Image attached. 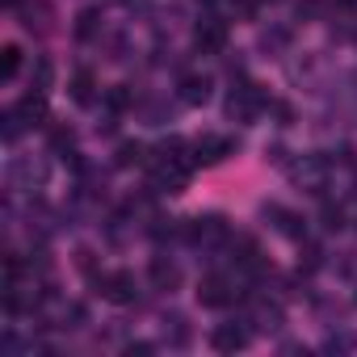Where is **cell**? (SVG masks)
Wrapping results in <instances>:
<instances>
[{
	"mask_svg": "<svg viewBox=\"0 0 357 357\" xmlns=\"http://www.w3.org/2000/svg\"><path fill=\"white\" fill-rule=\"evenodd\" d=\"M185 240L194 244V248H223L227 240H231V227H227V219L223 215H194L190 223H185Z\"/></svg>",
	"mask_w": 357,
	"mask_h": 357,
	"instance_id": "cell-1",
	"label": "cell"
},
{
	"mask_svg": "<svg viewBox=\"0 0 357 357\" xmlns=\"http://www.w3.org/2000/svg\"><path fill=\"white\" fill-rule=\"evenodd\" d=\"M261 109H265V93L252 84V80H244V84H236L231 93H227V118L231 122H257L261 118Z\"/></svg>",
	"mask_w": 357,
	"mask_h": 357,
	"instance_id": "cell-2",
	"label": "cell"
},
{
	"mask_svg": "<svg viewBox=\"0 0 357 357\" xmlns=\"http://www.w3.org/2000/svg\"><path fill=\"white\" fill-rule=\"evenodd\" d=\"M93 286H97L101 298H109V303H118V307H130V303L139 298V290H135V273H130V269L101 273V278H93Z\"/></svg>",
	"mask_w": 357,
	"mask_h": 357,
	"instance_id": "cell-3",
	"label": "cell"
},
{
	"mask_svg": "<svg viewBox=\"0 0 357 357\" xmlns=\"http://www.w3.org/2000/svg\"><path fill=\"white\" fill-rule=\"evenodd\" d=\"M194 164H223L227 155H236V139L231 135H202L194 147H190Z\"/></svg>",
	"mask_w": 357,
	"mask_h": 357,
	"instance_id": "cell-4",
	"label": "cell"
},
{
	"mask_svg": "<svg viewBox=\"0 0 357 357\" xmlns=\"http://www.w3.org/2000/svg\"><path fill=\"white\" fill-rule=\"evenodd\" d=\"M236 278H223V273H211V278H202L198 282V303L202 307H227V303H236Z\"/></svg>",
	"mask_w": 357,
	"mask_h": 357,
	"instance_id": "cell-5",
	"label": "cell"
},
{
	"mask_svg": "<svg viewBox=\"0 0 357 357\" xmlns=\"http://www.w3.org/2000/svg\"><path fill=\"white\" fill-rule=\"evenodd\" d=\"M223 47H227V22H223V17L198 22V30H194V51H198V55H219Z\"/></svg>",
	"mask_w": 357,
	"mask_h": 357,
	"instance_id": "cell-6",
	"label": "cell"
},
{
	"mask_svg": "<svg viewBox=\"0 0 357 357\" xmlns=\"http://www.w3.org/2000/svg\"><path fill=\"white\" fill-rule=\"evenodd\" d=\"M5 176H9V190H38L47 181V164L43 160H13Z\"/></svg>",
	"mask_w": 357,
	"mask_h": 357,
	"instance_id": "cell-7",
	"label": "cell"
},
{
	"mask_svg": "<svg viewBox=\"0 0 357 357\" xmlns=\"http://www.w3.org/2000/svg\"><path fill=\"white\" fill-rule=\"evenodd\" d=\"M290 176L303 185V190H324V181H328V164H324V155H303L298 164H290Z\"/></svg>",
	"mask_w": 357,
	"mask_h": 357,
	"instance_id": "cell-8",
	"label": "cell"
},
{
	"mask_svg": "<svg viewBox=\"0 0 357 357\" xmlns=\"http://www.w3.org/2000/svg\"><path fill=\"white\" fill-rule=\"evenodd\" d=\"M211 349H215V353H240V349H248V328L236 324V319L215 324V332H211Z\"/></svg>",
	"mask_w": 357,
	"mask_h": 357,
	"instance_id": "cell-9",
	"label": "cell"
},
{
	"mask_svg": "<svg viewBox=\"0 0 357 357\" xmlns=\"http://www.w3.org/2000/svg\"><path fill=\"white\" fill-rule=\"evenodd\" d=\"M261 215L273 223V231H282V236H290V240H303L307 236V227H303V219L294 215V211H286V206H278V202H265L261 206Z\"/></svg>",
	"mask_w": 357,
	"mask_h": 357,
	"instance_id": "cell-10",
	"label": "cell"
},
{
	"mask_svg": "<svg viewBox=\"0 0 357 357\" xmlns=\"http://www.w3.org/2000/svg\"><path fill=\"white\" fill-rule=\"evenodd\" d=\"M147 282H151V290H176V282H181V269H176V261L172 257H151V265H147Z\"/></svg>",
	"mask_w": 357,
	"mask_h": 357,
	"instance_id": "cell-11",
	"label": "cell"
},
{
	"mask_svg": "<svg viewBox=\"0 0 357 357\" xmlns=\"http://www.w3.org/2000/svg\"><path fill=\"white\" fill-rule=\"evenodd\" d=\"M211 76H181V84H176V97H181L185 105H206L211 101Z\"/></svg>",
	"mask_w": 357,
	"mask_h": 357,
	"instance_id": "cell-12",
	"label": "cell"
},
{
	"mask_svg": "<svg viewBox=\"0 0 357 357\" xmlns=\"http://www.w3.org/2000/svg\"><path fill=\"white\" fill-rule=\"evenodd\" d=\"M13 109L22 114V122H26V126H43V122H47V93L30 89V93H26Z\"/></svg>",
	"mask_w": 357,
	"mask_h": 357,
	"instance_id": "cell-13",
	"label": "cell"
},
{
	"mask_svg": "<svg viewBox=\"0 0 357 357\" xmlns=\"http://www.w3.org/2000/svg\"><path fill=\"white\" fill-rule=\"evenodd\" d=\"M22 26L30 34H47L51 30V5H47V0H34V5L26 0V5H22Z\"/></svg>",
	"mask_w": 357,
	"mask_h": 357,
	"instance_id": "cell-14",
	"label": "cell"
},
{
	"mask_svg": "<svg viewBox=\"0 0 357 357\" xmlns=\"http://www.w3.org/2000/svg\"><path fill=\"white\" fill-rule=\"evenodd\" d=\"M93 38H101V9L76 13V43H93Z\"/></svg>",
	"mask_w": 357,
	"mask_h": 357,
	"instance_id": "cell-15",
	"label": "cell"
},
{
	"mask_svg": "<svg viewBox=\"0 0 357 357\" xmlns=\"http://www.w3.org/2000/svg\"><path fill=\"white\" fill-rule=\"evenodd\" d=\"M93 97H97V80H93L89 68H80V72L72 76V101H76V105H93Z\"/></svg>",
	"mask_w": 357,
	"mask_h": 357,
	"instance_id": "cell-16",
	"label": "cell"
},
{
	"mask_svg": "<svg viewBox=\"0 0 357 357\" xmlns=\"http://www.w3.org/2000/svg\"><path fill=\"white\" fill-rule=\"evenodd\" d=\"M164 340L172 349H185L190 344V328H185V315H164Z\"/></svg>",
	"mask_w": 357,
	"mask_h": 357,
	"instance_id": "cell-17",
	"label": "cell"
},
{
	"mask_svg": "<svg viewBox=\"0 0 357 357\" xmlns=\"http://www.w3.org/2000/svg\"><path fill=\"white\" fill-rule=\"evenodd\" d=\"M114 164H118V168L147 164V155H143V143H122V147H118V155H114Z\"/></svg>",
	"mask_w": 357,
	"mask_h": 357,
	"instance_id": "cell-18",
	"label": "cell"
},
{
	"mask_svg": "<svg viewBox=\"0 0 357 357\" xmlns=\"http://www.w3.org/2000/svg\"><path fill=\"white\" fill-rule=\"evenodd\" d=\"M22 130H26L22 114H17V109H5V118H0V135H5V143H17Z\"/></svg>",
	"mask_w": 357,
	"mask_h": 357,
	"instance_id": "cell-19",
	"label": "cell"
},
{
	"mask_svg": "<svg viewBox=\"0 0 357 357\" xmlns=\"http://www.w3.org/2000/svg\"><path fill=\"white\" fill-rule=\"evenodd\" d=\"M51 80H55V63H51V59H38V63H34V76H30V89L47 93V89H51Z\"/></svg>",
	"mask_w": 357,
	"mask_h": 357,
	"instance_id": "cell-20",
	"label": "cell"
},
{
	"mask_svg": "<svg viewBox=\"0 0 357 357\" xmlns=\"http://www.w3.org/2000/svg\"><path fill=\"white\" fill-rule=\"evenodd\" d=\"M130 101H135V97H130V89H126V84H114V89L105 93V109H109V114L130 109Z\"/></svg>",
	"mask_w": 357,
	"mask_h": 357,
	"instance_id": "cell-21",
	"label": "cell"
},
{
	"mask_svg": "<svg viewBox=\"0 0 357 357\" xmlns=\"http://www.w3.org/2000/svg\"><path fill=\"white\" fill-rule=\"evenodd\" d=\"M17 68H22V51L17 47H5V51H0V80H13Z\"/></svg>",
	"mask_w": 357,
	"mask_h": 357,
	"instance_id": "cell-22",
	"label": "cell"
},
{
	"mask_svg": "<svg viewBox=\"0 0 357 357\" xmlns=\"http://www.w3.org/2000/svg\"><path fill=\"white\" fill-rule=\"evenodd\" d=\"M252 319H257V328H265V332H269V328H282V311H278V307H269V303H261Z\"/></svg>",
	"mask_w": 357,
	"mask_h": 357,
	"instance_id": "cell-23",
	"label": "cell"
},
{
	"mask_svg": "<svg viewBox=\"0 0 357 357\" xmlns=\"http://www.w3.org/2000/svg\"><path fill=\"white\" fill-rule=\"evenodd\" d=\"M324 13V0H298V5H294V17L298 22H315Z\"/></svg>",
	"mask_w": 357,
	"mask_h": 357,
	"instance_id": "cell-24",
	"label": "cell"
},
{
	"mask_svg": "<svg viewBox=\"0 0 357 357\" xmlns=\"http://www.w3.org/2000/svg\"><path fill=\"white\" fill-rule=\"evenodd\" d=\"M324 227L328 231H340L344 227V211L340 206H324Z\"/></svg>",
	"mask_w": 357,
	"mask_h": 357,
	"instance_id": "cell-25",
	"label": "cell"
},
{
	"mask_svg": "<svg viewBox=\"0 0 357 357\" xmlns=\"http://www.w3.org/2000/svg\"><path fill=\"white\" fill-rule=\"evenodd\" d=\"M0 5H5V9H22V5H26V0H0Z\"/></svg>",
	"mask_w": 357,
	"mask_h": 357,
	"instance_id": "cell-26",
	"label": "cell"
}]
</instances>
